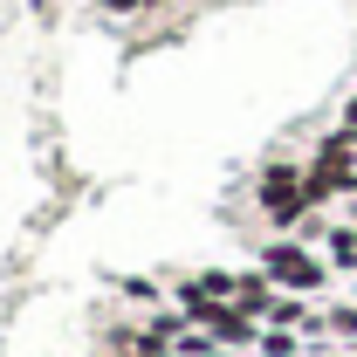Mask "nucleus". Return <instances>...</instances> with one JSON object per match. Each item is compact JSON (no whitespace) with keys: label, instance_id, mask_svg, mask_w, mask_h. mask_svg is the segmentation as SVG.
I'll list each match as a JSON object with an SVG mask.
<instances>
[{"label":"nucleus","instance_id":"nucleus-3","mask_svg":"<svg viewBox=\"0 0 357 357\" xmlns=\"http://www.w3.org/2000/svg\"><path fill=\"white\" fill-rule=\"evenodd\" d=\"M261 213L275 227H296L310 213V192H303V165H268L261 172Z\"/></svg>","mask_w":357,"mask_h":357},{"label":"nucleus","instance_id":"nucleus-7","mask_svg":"<svg viewBox=\"0 0 357 357\" xmlns=\"http://www.w3.org/2000/svg\"><path fill=\"white\" fill-rule=\"evenodd\" d=\"M330 330L337 337H357V310H330Z\"/></svg>","mask_w":357,"mask_h":357},{"label":"nucleus","instance_id":"nucleus-5","mask_svg":"<svg viewBox=\"0 0 357 357\" xmlns=\"http://www.w3.org/2000/svg\"><path fill=\"white\" fill-rule=\"evenodd\" d=\"M268 323H310V310H303V303H289V296H275V310H268Z\"/></svg>","mask_w":357,"mask_h":357},{"label":"nucleus","instance_id":"nucleus-6","mask_svg":"<svg viewBox=\"0 0 357 357\" xmlns=\"http://www.w3.org/2000/svg\"><path fill=\"white\" fill-rule=\"evenodd\" d=\"M137 357H178L172 337H137Z\"/></svg>","mask_w":357,"mask_h":357},{"label":"nucleus","instance_id":"nucleus-1","mask_svg":"<svg viewBox=\"0 0 357 357\" xmlns=\"http://www.w3.org/2000/svg\"><path fill=\"white\" fill-rule=\"evenodd\" d=\"M357 185V144L344 131L323 137V151H316V165L303 172V192H310V206H330L337 192H351Z\"/></svg>","mask_w":357,"mask_h":357},{"label":"nucleus","instance_id":"nucleus-2","mask_svg":"<svg viewBox=\"0 0 357 357\" xmlns=\"http://www.w3.org/2000/svg\"><path fill=\"white\" fill-rule=\"evenodd\" d=\"M261 275L275 282V289H296V296L323 289V261H316L310 248H296V241H275V248H261Z\"/></svg>","mask_w":357,"mask_h":357},{"label":"nucleus","instance_id":"nucleus-4","mask_svg":"<svg viewBox=\"0 0 357 357\" xmlns=\"http://www.w3.org/2000/svg\"><path fill=\"white\" fill-rule=\"evenodd\" d=\"M330 261H337V268H357V227H337V234H330Z\"/></svg>","mask_w":357,"mask_h":357}]
</instances>
